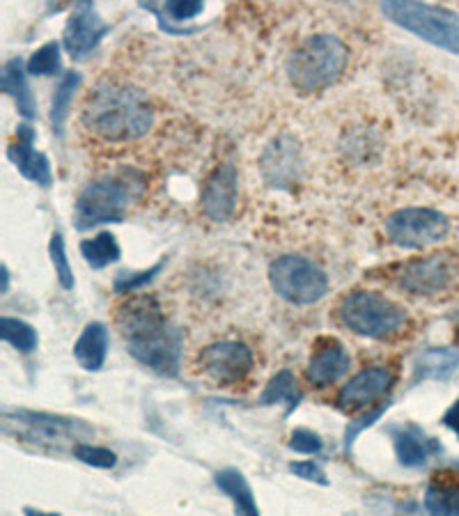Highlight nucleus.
<instances>
[{
    "instance_id": "bb28decb",
    "label": "nucleus",
    "mask_w": 459,
    "mask_h": 516,
    "mask_svg": "<svg viewBox=\"0 0 459 516\" xmlns=\"http://www.w3.org/2000/svg\"><path fill=\"white\" fill-rule=\"evenodd\" d=\"M0 335H3V340L10 342L14 349H19L21 354H30V351H35L37 342H40L33 326L23 322V319H14V317L0 319Z\"/></svg>"
},
{
    "instance_id": "7c9ffc66",
    "label": "nucleus",
    "mask_w": 459,
    "mask_h": 516,
    "mask_svg": "<svg viewBox=\"0 0 459 516\" xmlns=\"http://www.w3.org/2000/svg\"><path fill=\"white\" fill-rule=\"evenodd\" d=\"M161 269H163V262L154 264V267L147 269V271L118 273V278H115V283H113V289L118 294H134V292H138V289H143L147 283H150V280L157 276Z\"/></svg>"
},
{
    "instance_id": "6ab92c4d",
    "label": "nucleus",
    "mask_w": 459,
    "mask_h": 516,
    "mask_svg": "<svg viewBox=\"0 0 459 516\" xmlns=\"http://www.w3.org/2000/svg\"><path fill=\"white\" fill-rule=\"evenodd\" d=\"M108 354V328L101 322H92L83 328L81 338L74 344V358L83 370L97 372L104 367Z\"/></svg>"
},
{
    "instance_id": "2eb2a0df",
    "label": "nucleus",
    "mask_w": 459,
    "mask_h": 516,
    "mask_svg": "<svg viewBox=\"0 0 459 516\" xmlns=\"http://www.w3.org/2000/svg\"><path fill=\"white\" fill-rule=\"evenodd\" d=\"M349 365H352V356L347 354L345 344L336 338H322L315 344L308 361L306 379L317 388H326L336 383L342 374H347Z\"/></svg>"
},
{
    "instance_id": "4be33fe9",
    "label": "nucleus",
    "mask_w": 459,
    "mask_h": 516,
    "mask_svg": "<svg viewBox=\"0 0 459 516\" xmlns=\"http://www.w3.org/2000/svg\"><path fill=\"white\" fill-rule=\"evenodd\" d=\"M214 482L225 496L232 498V503H235V510L239 514H251V516L260 514L251 487H248L244 475L235 471V468H225V471H219L214 475Z\"/></svg>"
},
{
    "instance_id": "ddd939ff",
    "label": "nucleus",
    "mask_w": 459,
    "mask_h": 516,
    "mask_svg": "<svg viewBox=\"0 0 459 516\" xmlns=\"http://www.w3.org/2000/svg\"><path fill=\"white\" fill-rule=\"evenodd\" d=\"M395 383V372L391 367L375 365L368 367L349 379L338 393V406L342 411L363 409V406L372 404L379 397H384Z\"/></svg>"
},
{
    "instance_id": "20e7f679",
    "label": "nucleus",
    "mask_w": 459,
    "mask_h": 516,
    "mask_svg": "<svg viewBox=\"0 0 459 516\" xmlns=\"http://www.w3.org/2000/svg\"><path fill=\"white\" fill-rule=\"evenodd\" d=\"M349 49L333 35L308 37L297 51L287 58V76L294 90L301 95L322 92L338 81L347 69Z\"/></svg>"
},
{
    "instance_id": "f3484780",
    "label": "nucleus",
    "mask_w": 459,
    "mask_h": 516,
    "mask_svg": "<svg viewBox=\"0 0 459 516\" xmlns=\"http://www.w3.org/2000/svg\"><path fill=\"white\" fill-rule=\"evenodd\" d=\"M35 143V131L28 127V124H21L17 129V143L10 145V159L14 161V166L19 168V172L30 182L40 184V186H51V163L42 152L33 150Z\"/></svg>"
},
{
    "instance_id": "aec40b11",
    "label": "nucleus",
    "mask_w": 459,
    "mask_h": 516,
    "mask_svg": "<svg viewBox=\"0 0 459 516\" xmlns=\"http://www.w3.org/2000/svg\"><path fill=\"white\" fill-rule=\"evenodd\" d=\"M459 367V351L455 349H427L416 358L414 363V383L418 381H443L453 377Z\"/></svg>"
},
{
    "instance_id": "c756f323",
    "label": "nucleus",
    "mask_w": 459,
    "mask_h": 516,
    "mask_svg": "<svg viewBox=\"0 0 459 516\" xmlns=\"http://www.w3.org/2000/svg\"><path fill=\"white\" fill-rule=\"evenodd\" d=\"M49 253H51L53 267H56L58 283L65 289H72L74 287V271H72V267H69V260L65 253V239H62V234H53Z\"/></svg>"
},
{
    "instance_id": "4468645a",
    "label": "nucleus",
    "mask_w": 459,
    "mask_h": 516,
    "mask_svg": "<svg viewBox=\"0 0 459 516\" xmlns=\"http://www.w3.org/2000/svg\"><path fill=\"white\" fill-rule=\"evenodd\" d=\"M237 207V170L232 163L216 168L202 189V211L216 223L228 221Z\"/></svg>"
},
{
    "instance_id": "0eeeda50",
    "label": "nucleus",
    "mask_w": 459,
    "mask_h": 516,
    "mask_svg": "<svg viewBox=\"0 0 459 516\" xmlns=\"http://www.w3.org/2000/svg\"><path fill=\"white\" fill-rule=\"evenodd\" d=\"M274 292L294 306H313L329 292V276L301 255H283L269 267Z\"/></svg>"
},
{
    "instance_id": "c85d7f7f",
    "label": "nucleus",
    "mask_w": 459,
    "mask_h": 516,
    "mask_svg": "<svg viewBox=\"0 0 459 516\" xmlns=\"http://www.w3.org/2000/svg\"><path fill=\"white\" fill-rule=\"evenodd\" d=\"M74 457L83 461V464L95 466V468H113L118 464V455L108 448H99V445L92 443H76L74 445Z\"/></svg>"
},
{
    "instance_id": "9d476101",
    "label": "nucleus",
    "mask_w": 459,
    "mask_h": 516,
    "mask_svg": "<svg viewBox=\"0 0 459 516\" xmlns=\"http://www.w3.org/2000/svg\"><path fill=\"white\" fill-rule=\"evenodd\" d=\"M253 351L241 342L223 340L214 342L200 351L198 365L209 379L223 386H232L253 370Z\"/></svg>"
},
{
    "instance_id": "f8f14e48",
    "label": "nucleus",
    "mask_w": 459,
    "mask_h": 516,
    "mask_svg": "<svg viewBox=\"0 0 459 516\" xmlns=\"http://www.w3.org/2000/svg\"><path fill=\"white\" fill-rule=\"evenodd\" d=\"M108 33V26L95 10L92 0H76L72 17L65 26V49L72 58H85Z\"/></svg>"
},
{
    "instance_id": "e433bc0d",
    "label": "nucleus",
    "mask_w": 459,
    "mask_h": 516,
    "mask_svg": "<svg viewBox=\"0 0 459 516\" xmlns=\"http://www.w3.org/2000/svg\"><path fill=\"white\" fill-rule=\"evenodd\" d=\"M10 287V273H7V267H3V292H7Z\"/></svg>"
},
{
    "instance_id": "473e14b6",
    "label": "nucleus",
    "mask_w": 459,
    "mask_h": 516,
    "mask_svg": "<svg viewBox=\"0 0 459 516\" xmlns=\"http://www.w3.org/2000/svg\"><path fill=\"white\" fill-rule=\"evenodd\" d=\"M290 448L299 455H317V452H322L324 443L322 436L310 432V429H294V434L290 436Z\"/></svg>"
},
{
    "instance_id": "412c9836",
    "label": "nucleus",
    "mask_w": 459,
    "mask_h": 516,
    "mask_svg": "<svg viewBox=\"0 0 459 516\" xmlns=\"http://www.w3.org/2000/svg\"><path fill=\"white\" fill-rule=\"evenodd\" d=\"M0 85H3V90L7 92V95L17 101L19 113L26 117V120H33V117H35V97L28 88L26 72H23V62L19 58L10 60L3 67V78H0Z\"/></svg>"
},
{
    "instance_id": "72a5a7b5",
    "label": "nucleus",
    "mask_w": 459,
    "mask_h": 516,
    "mask_svg": "<svg viewBox=\"0 0 459 516\" xmlns=\"http://www.w3.org/2000/svg\"><path fill=\"white\" fill-rule=\"evenodd\" d=\"M205 0H166V14L173 21H189L198 17Z\"/></svg>"
},
{
    "instance_id": "423d86ee",
    "label": "nucleus",
    "mask_w": 459,
    "mask_h": 516,
    "mask_svg": "<svg viewBox=\"0 0 459 516\" xmlns=\"http://www.w3.org/2000/svg\"><path fill=\"white\" fill-rule=\"evenodd\" d=\"M338 312L349 331L372 340L391 338L407 324V310L375 292H354L345 296Z\"/></svg>"
},
{
    "instance_id": "1a4fd4ad",
    "label": "nucleus",
    "mask_w": 459,
    "mask_h": 516,
    "mask_svg": "<svg viewBox=\"0 0 459 516\" xmlns=\"http://www.w3.org/2000/svg\"><path fill=\"white\" fill-rule=\"evenodd\" d=\"M386 234L400 248H427L448 237L450 221L437 209L407 207L386 218Z\"/></svg>"
},
{
    "instance_id": "c9c22d12",
    "label": "nucleus",
    "mask_w": 459,
    "mask_h": 516,
    "mask_svg": "<svg viewBox=\"0 0 459 516\" xmlns=\"http://www.w3.org/2000/svg\"><path fill=\"white\" fill-rule=\"evenodd\" d=\"M443 425H446L448 429H453V432L459 436V400L446 411V416H443Z\"/></svg>"
},
{
    "instance_id": "cd10ccee",
    "label": "nucleus",
    "mask_w": 459,
    "mask_h": 516,
    "mask_svg": "<svg viewBox=\"0 0 459 516\" xmlns=\"http://www.w3.org/2000/svg\"><path fill=\"white\" fill-rule=\"evenodd\" d=\"M60 72V44L49 42L37 49L28 60V74L33 76H53Z\"/></svg>"
},
{
    "instance_id": "b1692460",
    "label": "nucleus",
    "mask_w": 459,
    "mask_h": 516,
    "mask_svg": "<svg viewBox=\"0 0 459 516\" xmlns=\"http://www.w3.org/2000/svg\"><path fill=\"white\" fill-rule=\"evenodd\" d=\"M79 85H81V74L67 72V74H62V78L56 85V92H53L51 124H53V131H56L58 136H62V127H65V120L69 115V106H72L74 92L79 90Z\"/></svg>"
},
{
    "instance_id": "39448f33",
    "label": "nucleus",
    "mask_w": 459,
    "mask_h": 516,
    "mask_svg": "<svg viewBox=\"0 0 459 516\" xmlns=\"http://www.w3.org/2000/svg\"><path fill=\"white\" fill-rule=\"evenodd\" d=\"M381 12L395 26L409 30L425 42L459 53V17L455 12L418 0H381Z\"/></svg>"
},
{
    "instance_id": "f03ea898",
    "label": "nucleus",
    "mask_w": 459,
    "mask_h": 516,
    "mask_svg": "<svg viewBox=\"0 0 459 516\" xmlns=\"http://www.w3.org/2000/svg\"><path fill=\"white\" fill-rule=\"evenodd\" d=\"M152 108L136 88L104 83L83 106V127L108 143H127L152 127Z\"/></svg>"
},
{
    "instance_id": "a211bd4d",
    "label": "nucleus",
    "mask_w": 459,
    "mask_h": 516,
    "mask_svg": "<svg viewBox=\"0 0 459 516\" xmlns=\"http://www.w3.org/2000/svg\"><path fill=\"white\" fill-rule=\"evenodd\" d=\"M391 434H393L395 455H398L400 464L407 468L423 466L432 452H439V443L434 439H427L423 429H418L416 425L395 427L391 429Z\"/></svg>"
},
{
    "instance_id": "9b49d317",
    "label": "nucleus",
    "mask_w": 459,
    "mask_h": 516,
    "mask_svg": "<svg viewBox=\"0 0 459 516\" xmlns=\"http://www.w3.org/2000/svg\"><path fill=\"white\" fill-rule=\"evenodd\" d=\"M457 262L453 255L434 253L430 257H418L404 264L400 271V287L416 296L439 294L453 283Z\"/></svg>"
},
{
    "instance_id": "2f4dec72",
    "label": "nucleus",
    "mask_w": 459,
    "mask_h": 516,
    "mask_svg": "<svg viewBox=\"0 0 459 516\" xmlns=\"http://www.w3.org/2000/svg\"><path fill=\"white\" fill-rule=\"evenodd\" d=\"M388 409H391V400L384 402V404H379L377 409L368 411V413H365V416L356 418L354 422H349V427H347V432H345V450H352L356 436H359L365 427L375 425V422H377L381 416H384V413H386Z\"/></svg>"
},
{
    "instance_id": "6e6552de",
    "label": "nucleus",
    "mask_w": 459,
    "mask_h": 516,
    "mask_svg": "<svg viewBox=\"0 0 459 516\" xmlns=\"http://www.w3.org/2000/svg\"><path fill=\"white\" fill-rule=\"evenodd\" d=\"M5 432L17 429V436L42 445H65V443H83L95 434V429L85 425L83 420L53 416V413H35V411H5L3 413Z\"/></svg>"
},
{
    "instance_id": "dca6fc26",
    "label": "nucleus",
    "mask_w": 459,
    "mask_h": 516,
    "mask_svg": "<svg viewBox=\"0 0 459 516\" xmlns=\"http://www.w3.org/2000/svg\"><path fill=\"white\" fill-rule=\"evenodd\" d=\"M262 172L271 186L287 189L299 179L301 152L290 136H280L262 156Z\"/></svg>"
},
{
    "instance_id": "7ed1b4c3",
    "label": "nucleus",
    "mask_w": 459,
    "mask_h": 516,
    "mask_svg": "<svg viewBox=\"0 0 459 516\" xmlns=\"http://www.w3.org/2000/svg\"><path fill=\"white\" fill-rule=\"evenodd\" d=\"M143 189V177L134 170L115 172L90 182L76 200V228L90 230L101 223H122L131 202L140 198Z\"/></svg>"
},
{
    "instance_id": "f257e3e1",
    "label": "nucleus",
    "mask_w": 459,
    "mask_h": 516,
    "mask_svg": "<svg viewBox=\"0 0 459 516\" xmlns=\"http://www.w3.org/2000/svg\"><path fill=\"white\" fill-rule=\"evenodd\" d=\"M118 328L127 351L161 377H177L182 365V333L170 324L157 296H131L118 308Z\"/></svg>"
},
{
    "instance_id": "a878e982",
    "label": "nucleus",
    "mask_w": 459,
    "mask_h": 516,
    "mask_svg": "<svg viewBox=\"0 0 459 516\" xmlns=\"http://www.w3.org/2000/svg\"><path fill=\"white\" fill-rule=\"evenodd\" d=\"M425 507L432 514H459V482L441 480V475H434V480L425 491Z\"/></svg>"
},
{
    "instance_id": "f704fd0d",
    "label": "nucleus",
    "mask_w": 459,
    "mask_h": 516,
    "mask_svg": "<svg viewBox=\"0 0 459 516\" xmlns=\"http://www.w3.org/2000/svg\"><path fill=\"white\" fill-rule=\"evenodd\" d=\"M290 471L301 480L317 482V484H322V487L329 484V480H326V473L315 464V461H297V464H290Z\"/></svg>"
},
{
    "instance_id": "393cba45",
    "label": "nucleus",
    "mask_w": 459,
    "mask_h": 516,
    "mask_svg": "<svg viewBox=\"0 0 459 516\" xmlns=\"http://www.w3.org/2000/svg\"><path fill=\"white\" fill-rule=\"evenodd\" d=\"M81 255L92 269H104L108 264L120 260L118 239L111 232H99L97 237L85 239L81 244Z\"/></svg>"
},
{
    "instance_id": "5701e85b",
    "label": "nucleus",
    "mask_w": 459,
    "mask_h": 516,
    "mask_svg": "<svg viewBox=\"0 0 459 516\" xmlns=\"http://www.w3.org/2000/svg\"><path fill=\"white\" fill-rule=\"evenodd\" d=\"M301 397H303L301 388H299L297 379H294V374L290 370H280L276 377L271 379L267 386H264L262 395H260V404L271 406V404L285 402L287 404L285 416H290V413L299 406Z\"/></svg>"
}]
</instances>
